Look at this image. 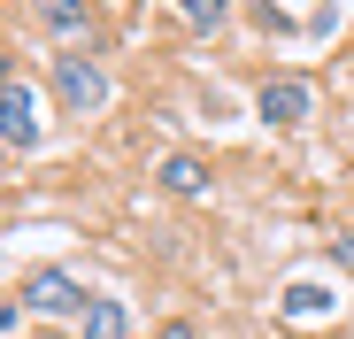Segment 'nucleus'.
I'll return each mask as SVG.
<instances>
[{
  "instance_id": "f257e3e1",
  "label": "nucleus",
  "mask_w": 354,
  "mask_h": 339,
  "mask_svg": "<svg viewBox=\"0 0 354 339\" xmlns=\"http://www.w3.org/2000/svg\"><path fill=\"white\" fill-rule=\"evenodd\" d=\"M54 93H62L70 116H100L108 108V77H100L93 54H54Z\"/></svg>"
},
{
  "instance_id": "f03ea898",
  "label": "nucleus",
  "mask_w": 354,
  "mask_h": 339,
  "mask_svg": "<svg viewBox=\"0 0 354 339\" xmlns=\"http://www.w3.org/2000/svg\"><path fill=\"white\" fill-rule=\"evenodd\" d=\"M24 309H39V316H85L93 293L77 286L70 270H31V277H24Z\"/></svg>"
},
{
  "instance_id": "7ed1b4c3",
  "label": "nucleus",
  "mask_w": 354,
  "mask_h": 339,
  "mask_svg": "<svg viewBox=\"0 0 354 339\" xmlns=\"http://www.w3.org/2000/svg\"><path fill=\"white\" fill-rule=\"evenodd\" d=\"M39 131H46L39 93L31 85H8V93H0V147H39Z\"/></svg>"
},
{
  "instance_id": "20e7f679",
  "label": "nucleus",
  "mask_w": 354,
  "mask_h": 339,
  "mask_svg": "<svg viewBox=\"0 0 354 339\" xmlns=\"http://www.w3.org/2000/svg\"><path fill=\"white\" fill-rule=\"evenodd\" d=\"M254 108H262V124H308V108H316V85H308V77H262Z\"/></svg>"
},
{
  "instance_id": "39448f33",
  "label": "nucleus",
  "mask_w": 354,
  "mask_h": 339,
  "mask_svg": "<svg viewBox=\"0 0 354 339\" xmlns=\"http://www.w3.org/2000/svg\"><path fill=\"white\" fill-rule=\"evenodd\" d=\"M162 185H169L177 201H201V193H208V162H201V154H169V162H162Z\"/></svg>"
},
{
  "instance_id": "423d86ee",
  "label": "nucleus",
  "mask_w": 354,
  "mask_h": 339,
  "mask_svg": "<svg viewBox=\"0 0 354 339\" xmlns=\"http://www.w3.org/2000/svg\"><path fill=\"white\" fill-rule=\"evenodd\" d=\"M331 309H339V301H331L324 286H285V316H292V324H324Z\"/></svg>"
},
{
  "instance_id": "0eeeda50",
  "label": "nucleus",
  "mask_w": 354,
  "mask_h": 339,
  "mask_svg": "<svg viewBox=\"0 0 354 339\" xmlns=\"http://www.w3.org/2000/svg\"><path fill=\"white\" fill-rule=\"evenodd\" d=\"M262 24H270V31H331L339 16H331V8H262Z\"/></svg>"
},
{
  "instance_id": "6e6552de",
  "label": "nucleus",
  "mask_w": 354,
  "mask_h": 339,
  "mask_svg": "<svg viewBox=\"0 0 354 339\" xmlns=\"http://www.w3.org/2000/svg\"><path fill=\"white\" fill-rule=\"evenodd\" d=\"M124 331H131L124 301H93V309H85V339H124Z\"/></svg>"
},
{
  "instance_id": "1a4fd4ad",
  "label": "nucleus",
  "mask_w": 354,
  "mask_h": 339,
  "mask_svg": "<svg viewBox=\"0 0 354 339\" xmlns=\"http://www.w3.org/2000/svg\"><path fill=\"white\" fill-rule=\"evenodd\" d=\"M177 16H185L193 31H216V24H223V0H185V8H177Z\"/></svg>"
},
{
  "instance_id": "9d476101",
  "label": "nucleus",
  "mask_w": 354,
  "mask_h": 339,
  "mask_svg": "<svg viewBox=\"0 0 354 339\" xmlns=\"http://www.w3.org/2000/svg\"><path fill=\"white\" fill-rule=\"evenodd\" d=\"M46 31H85V8H39Z\"/></svg>"
},
{
  "instance_id": "9b49d317",
  "label": "nucleus",
  "mask_w": 354,
  "mask_h": 339,
  "mask_svg": "<svg viewBox=\"0 0 354 339\" xmlns=\"http://www.w3.org/2000/svg\"><path fill=\"white\" fill-rule=\"evenodd\" d=\"M162 339H201V331H193V324H169V331H162Z\"/></svg>"
},
{
  "instance_id": "f8f14e48",
  "label": "nucleus",
  "mask_w": 354,
  "mask_h": 339,
  "mask_svg": "<svg viewBox=\"0 0 354 339\" xmlns=\"http://www.w3.org/2000/svg\"><path fill=\"white\" fill-rule=\"evenodd\" d=\"M339 262H346V270H354V232H346V239H339Z\"/></svg>"
},
{
  "instance_id": "ddd939ff",
  "label": "nucleus",
  "mask_w": 354,
  "mask_h": 339,
  "mask_svg": "<svg viewBox=\"0 0 354 339\" xmlns=\"http://www.w3.org/2000/svg\"><path fill=\"white\" fill-rule=\"evenodd\" d=\"M0 93H8V54H0Z\"/></svg>"
}]
</instances>
